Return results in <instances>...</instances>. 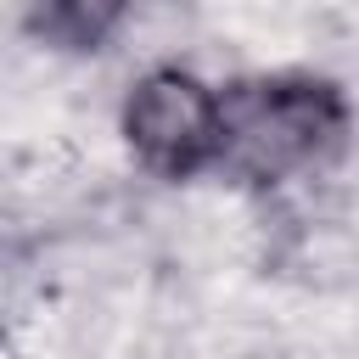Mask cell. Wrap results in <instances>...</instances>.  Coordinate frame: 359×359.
<instances>
[{
	"label": "cell",
	"instance_id": "obj_3",
	"mask_svg": "<svg viewBox=\"0 0 359 359\" xmlns=\"http://www.w3.org/2000/svg\"><path fill=\"white\" fill-rule=\"evenodd\" d=\"M129 6L135 0H28V34L56 45V50L90 56L118 34Z\"/></svg>",
	"mask_w": 359,
	"mask_h": 359
},
{
	"label": "cell",
	"instance_id": "obj_2",
	"mask_svg": "<svg viewBox=\"0 0 359 359\" xmlns=\"http://www.w3.org/2000/svg\"><path fill=\"white\" fill-rule=\"evenodd\" d=\"M123 146L157 180H196L219 168V90L185 67H151L129 84L118 112Z\"/></svg>",
	"mask_w": 359,
	"mask_h": 359
},
{
	"label": "cell",
	"instance_id": "obj_1",
	"mask_svg": "<svg viewBox=\"0 0 359 359\" xmlns=\"http://www.w3.org/2000/svg\"><path fill=\"white\" fill-rule=\"evenodd\" d=\"M348 95L320 73H258L219 90V174L252 191L292 185L348 146Z\"/></svg>",
	"mask_w": 359,
	"mask_h": 359
}]
</instances>
